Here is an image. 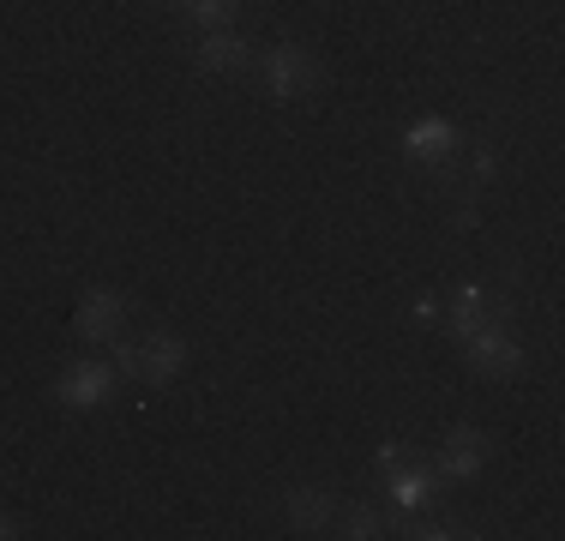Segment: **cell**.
<instances>
[{"instance_id":"6da1fadb","label":"cell","mask_w":565,"mask_h":541,"mask_svg":"<svg viewBox=\"0 0 565 541\" xmlns=\"http://www.w3.org/2000/svg\"><path fill=\"white\" fill-rule=\"evenodd\" d=\"M319 78L326 73H319L313 49H301V43H277L259 54V85L271 103H307L319 91Z\"/></svg>"},{"instance_id":"7a4b0ae2","label":"cell","mask_w":565,"mask_h":541,"mask_svg":"<svg viewBox=\"0 0 565 541\" xmlns=\"http://www.w3.org/2000/svg\"><path fill=\"white\" fill-rule=\"evenodd\" d=\"M451 325V337H469V331H481V325H511L518 319V301H511L505 289H493V283H457V295H451V307L439 314Z\"/></svg>"},{"instance_id":"3957f363","label":"cell","mask_w":565,"mask_h":541,"mask_svg":"<svg viewBox=\"0 0 565 541\" xmlns=\"http://www.w3.org/2000/svg\"><path fill=\"white\" fill-rule=\"evenodd\" d=\"M115 368L109 361H73V368H66L61 379H55V403L61 410H103V403H115Z\"/></svg>"},{"instance_id":"277c9868","label":"cell","mask_w":565,"mask_h":541,"mask_svg":"<svg viewBox=\"0 0 565 541\" xmlns=\"http://www.w3.org/2000/svg\"><path fill=\"white\" fill-rule=\"evenodd\" d=\"M457 343H463L469 368L488 373V379H511L523 368V349H518V337H511V325H481V331L457 337Z\"/></svg>"},{"instance_id":"5b68a950","label":"cell","mask_w":565,"mask_h":541,"mask_svg":"<svg viewBox=\"0 0 565 541\" xmlns=\"http://www.w3.org/2000/svg\"><path fill=\"white\" fill-rule=\"evenodd\" d=\"M380 487H385V499H392V506H403V511H422V506H434L439 499V469H434V457H403L397 469H385L380 476Z\"/></svg>"},{"instance_id":"8992f818","label":"cell","mask_w":565,"mask_h":541,"mask_svg":"<svg viewBox=\"0 0 565 541\" xmlns=\"http://www.w3.org/2000/svg\"><path fill=\"white\" fill-rule=\"evenodd\" d=\"M73 331L85 337V343H109V337L127 331V301H120L115 289H85L73 307Z\"/></svg>"},{"instance_id":"52a82bcc","label":"cell","mask_w":565,"mask_h":541,"mask_svg":"<svg viewBox=\"0 0 565 541\" xmlns=\"http://www.w3.org/2000/svg\"><path fill=\"white\" fill-rule=\"evenodd\" d=\"M481 464H488V433L469 427V422H457L446 439H439V452H434L439 481H463V476H476Z\"/></svg>"},{"instance_id":"ba28073f","label":"cell","mask_w":565,"mask_h":541,"mask_svg":"<svg viewBox=\"0 0 565 541\" xmlns=\"http://www.w3.org/2000/svg\"><path fill=\"white\" fill-rule=\"evenodd\" d=\"M282 518H289L295 535H326V530H338V494H326V487H289L282 494Z\"/></svg>"},{"instance_id":"9c48e42d","label":"cell","mask_w":565,"mask_h":541,"mask_svg":"<svg viewBox=\"0 0 565 541\" xmlns=\"http://www.w3.org/2000/svg\"><path fill=\"white\" fill-rule=\"evenodd\" d=\"M181 368H186V343L174 331H145L139 337V373H132L139 385L163 391V385H174V373H181Z\"/></svg>"},{"instance_id":"30bf717a","label":"cell","mask_w":565,"mask_h":541,"mask_svg":"<svg viewBox=\"0 0 565 541\" xmlns=\"http://www.w3.org/2000/svg\"><path fill=\"white\" fill-rule=\"evenodd\" d=\"M403 157H409V162H427V169L451 162V157H457V127H451V120H439V115L415 120V127L403 132Z\"/></svg>"},{"instance_id":"8fae6325","label":"cell","mask_w":565,"mask_h":541,"mask_svg":"<svg viewBox=\"0 0 565 541\" xmlns=\"http://www.w3.org/2000/svg\"><path fill=\"white\" fill-rule=\"evenodd\" d=\"M193 66L199 73H247L253 66V43L235 31H211L205 43H193Z\"/></svg>"},{"instance_id":"7c38bea8","label":"cell","mask_w":565,"mask_h":541,"mask_svg":"<svg viewBox=\"0 0 565 541\" xmlns=\"http://www.w3.org/2000/svg\"><path fill=\"white\" fill-rule=\"evenodd\" d=\"M338 530L349 541H373V535L392 530V523H385V511L373 506V499H355V506H338Z\"/></svg>"},{"instance_id":"4fadbf2b","label":"cell","mask_w":565,"mask_h":541,"mask_svg":"<svg viewBox=\"0 0 565 541\" xmlns=\"http://www.w3.org/2000/svg\"><path fill=\"white\" fill-rule=\"evenodd\" d=\"M186 7V19L193 24H211V31H228V24L241 19V7H247V0H181Z\"/></svg>"},{"instance_id":"5bb4252c","label":"cell","mask_w":565,"mask_h":541,"mask_svg":"<svg viewBox=\"0 0 565 541\" xmlns=\"http://www.w3.org/2000/svg\"><path fill=\"white\" fill-rule=\"evenodd\" d=\"M12 535H24V530H19V518H7V511H0V541H12Z\"/></svg>"}]
</instances>
